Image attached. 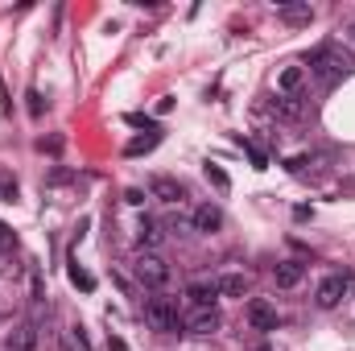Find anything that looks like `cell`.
<instances>
[{"label":"cell","instance_id":"cell-1","mask_svg":"<svg viewBox=\"0 0 355 351\" xmlns=\"http://www.w3.org/2000/svg\"><path fill=\"white\" fill-rule=\"evenodd\" d=\"M352 67H355V58L347 50H339V46H314L306 54V75H314L322 91H331Z\"/></svg>","mask_w":355,"mask_h":351},{"label":"cell","instance_id":"cell-2","mask_svg":"<svg viewBox=\"0 0 355 351\" xmlns=\"http://www.w3.org/2000/svg\"><path fill=\"white\" fill-rule=\"evenodd\" d=\"M132 273H137V281H141L145 289H166V285H170V277H174L170 261H166V257H157V252H137Z\"/></svg>","mask_w":355,"mask_h":351},{"label":"cell","instance_id":"cell-3","mask_svg":"<svg viewBox=\"0 0 355 351\" xmlns=\"http://www.w3.org/2000/svg\"><path fill=\"white\" fill-rule=\"evenodd\" d=\"M145 318H149V327L162 331V335L182 331V314H178L174 298H149V302H145Z\"/></svg>","mask_w":355,"mask_h":351},{"label":"cell","instance_id":"cell-4","mask_svg":"<svg viewBox=\"0 0 355 351\" xmlns=\"http://www.w3.org/2000/svg\"><path fill=\"white\" fill-rule=\"evenodd\" d=\"M343 293H347V277H343V273H331V277H322V281H318L314 302H318L322 310H335V306L343 302Z\"/></svg>","mask_w":355,"mask_h":351},{"label":"cell","instance_id":"cell-5","mask_svg":"<svg viewBox=\"0 0 355 351\" xmlns=\"http://www.w3.org/2000/svg\"><path fill=\"white\" fill-rule=\"evenodd\" d=\"M244 318H248L252 331H277V306L265 302V298H252V302L244 306Z\"/></svg>","mask_w":355,"mask_h":351},{"label":"cell","instance_id":"cell-6","mask_svg":"<svg viewBox=\"0 0 355 351\" xmlns=\"http://www.w3.org/2000/svg\"><path fill=\"white\" fill-rule=\"evenodd\" d=\"M149 198H157V203H182L186 198V190H182V182L178 178H166V174H153L149 178Z\"/></svg>","mask_w":355,"mask_h":351},{"label":"cell","instance_id":"cell-7","mask_svg":"<svg viewBox=\"0 0 355 351\" xmlns=\"http://www.w3.org/2000/svg\"><path fill=\"white\" fill-rule=\"evenodd\" d=\"M190 228L211 236V232H219V228H223V211H219V207H211V203H202V207H194V215H190Z\"/></svg>","mask_w":355,"mask_h":351},{"label":"cell","instance_id":"cell-8","mask_svg":"<svg viewBox=\"0 0 355 351\" xmlns=\"http://www.w3.org/2000/svg\"><path fill=\"white\" fill-rule=\"evenodd\" d=\"M182 331H190V335H215L219 331V314L215 310H194V314L182 318Z\"/></svg>","mask_w":355,"mask_h":351},{"label":"cell","instance_id":"cell-9","mask_svg":"<svg viewBox=\"0 0 355 351\" xmlns=\"http://www.w3.org/2000/svg\"><path fill=\"white\" fill-rule=\"evenodd\" d=\"M186 298H190V306H194V310H215L219 285H215V281H194V285L186 289Z\"/></svg>","mask_w":355,"mask_h":351},{"label":"cell","instance_id":"cell-10","mask_svg":"<svg viewBox=\"0 0 355 351\" xmlns=\"http://www.w3.org/2000/svg\"><path fill=\"white\" fill-rule=\"evenodd\" d=\"M4 348H8V351H33V348H37V327H33V323L12 327V331L4 335Z\"/></svg>","mask_w":355,"mask_h":351},{"label":"cell","instance_id":"cell-11","mask_svg":"<svg viewBox=\"0 0 355 351\" xmlns=\"http://www.w3.org/2000/svg\"><path fill=\"white\" fill-rule=\"evenodd\" d=\"M277 17H281L285 25H310V21H314V8H310L306 0H289V4L277 8Z\"/></svg>","mask_w":355,"mask_h":351},{"label":"cell","instance_id":"cell-12","mask_svg":"<svg viewBox=\"0 0 355 351\" xmlns=\"http://www.w3.org/2000/svg\"><path fill=\"white\" fill-rule=\"evenodd\" d=\"M272 277H277V285H281V289H293V285L306 277V264H302V261H281L277 268H272Z\"/></svg>","mask_w":355,"mask_h":351},{"label":"cell","instance_id":"cell-13","mask_svg":"<svg viewBox=\"0 0 355 351\" xmlns=\"http://www.w3.org/2000/svg\"><path fill=\"white\" fill-rule=\"evenodd\" d=\"M162 236H166V232H162V223H157V219H149V215H145V219L137 223V240H141V248H145V252H153V248L162 244Z\"/></svg>","mask_w":355,"mask_h":351},{"label":"cell","instance_id":"cell-14","mask_svg":"<svg viewBox=\"0 0 355 351\" xmlns=\"http://www.w3.org/2000/svg\"><path fill=\"white\" fill-rule=\"evenodd\" d=\"M215 285H219V298H244L248 293V277L244 273H223Z\"/></svg>","mask_w":355,"mask_h":351},{"label":"cell","instance_id":"cell-15","mask_svg":"<svg viewBox=\"0 0 355 351\" xmlns=\"http://www.w3.org/2000/svg\"><path fill=\"white\" fill-rule=\"evenodd\" d=\"M302 83H306V67H285V71L277 75V91H281V95H297Z\"/></svg>","mask_w":355,"mask_h":351},{"label":"cell","instance_id":"cell-16","mask_svg":"<svg viewBox=\"0 0 355 351\" xmlns=\"http://www.w3.org/2000/svg\"><path fill=\"white\" fill-rule=\"evenodd\" d=\"M277 116H281V120H302V116H306L302 95H277Z\"/></svg>","mask_w":355,"mask_h":351},{"label":"cell","instance_id":"cell-17","mask_svg":"<svg viewBox=\"0 0 355 351\" xmlns=\"http://www.w3.org/2000/svg\"><path fill=\"white\" fill-rule=\"evenodd\" d=\"M71 281H75L83 293H91V289H95V277H91L87 268H79V261H71Z\"/></svg>","mask_w":355,"mask_h":351},{"label":"cell","instance_id":"cell-18","mask_svg":"<svg viewBox=\"0 0 355 351\" xmlns=\"http://www.w3.org/2000/svg\"><path fill=\"white\" fill-rule=\"evenodd\" d=\"M157 141H162V132H153V137H141V141H132V145H128L124 153H128V157H141V153H149V149H153Z\"/></svg>","mask_w":355,"mask_h":351},{"label":"cell","instance_id":"cell-19","mask_svg":"<svg viewBox=\"0 0 355 351\" xmlns=\"http://www.w3.org/2000/svg\"><path fill=\"white\" fill-rule=\"evenodd\" d=\"M12 198H17V178L0 170V203H12Z\"/></svg>","mask_w":355,"mask_h":351},{"label":"cell","instance_id":"cell-20","mask_svg":"<svg viewBox=\"0 0 355 351\" xmlns=\"http://www.w3.org/2000/svg\"><path fill=\"white\" fill-rule=\"evenodd\" d=\"M12 248H17V236L8 223H0V252H12Z\"/></svg>","mask_w":355,"mask_h":351},{"label":"cell","instance_id":"cell-21","mask_svg":"<svg viewBox=\"0 0 355 351\" xmlns=\"http://www.w3.org/2000/svg\"><path fill=\"white\" fill-rule=\"evenodd\" d=\"M207 178L215 182V190H227V186H232V182H227V174H223L219 166H207Z\"/></svg>","mask_w":355,"mask_h":351},{"label":"cell","instance_id":"cell-22","mask_svg":"<svg viewBox=\"0 0 355 351\" xmlns=\"http://www.w3.org/2000/svg\"><path fill=\"white\" fill-rule=\"evenodd\" d=\"M25 99H29V116H33V120H42V112H46V103H42V95H37V91H29Z\"/></svg>","mask_w":355,"mask_h":351},{"label":"cell","instance_id":"cell-23","mask_svg":"<svg viewBox=\"0 0 355 351\" xmlns=\"http://www.w3.org/2000/svg\"><path fill=\"white\" fill-rule=\"evenodd\" d=\"M42 153H62V137H50V141H37Z\"/></svg>","mask_w":355,"mask_h":351},{"label":"cell","instance_id":"cell-24","mask_svg":"<svg viewBox=\"0 0 355 351\" xmlns=\"http://www.w3.org/2000/svg\"><path fill=\"white\" fill-rule=\"evenodd\" d=\"M244 149H248V157H252V166H257V170H265V166H268V162H265V153H261L257 145H248V141H244Z\"/></svg>","mask_w":355,"mask_h":351},{"label":"cell","instance_id":"cell-25","mask_svg":"<svg viewBox=\"0 0 355 351\" xmlns=\"http://www.w3.org/2000/svg\"><path fill=\"white\" fill-rule=\"evenodd\" d=\"M252 351H272V348H265V343H261V348H252Z\"/></svg>","mask_w":355,"mask_h":351}]
</instances>
